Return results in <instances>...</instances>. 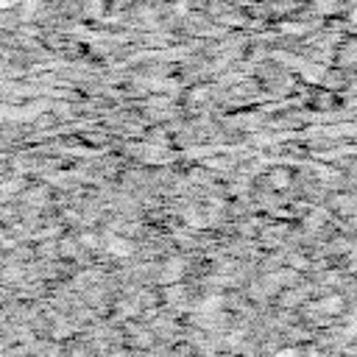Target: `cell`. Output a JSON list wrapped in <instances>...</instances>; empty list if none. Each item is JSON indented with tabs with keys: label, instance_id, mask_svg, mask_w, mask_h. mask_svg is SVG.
Returning a JSON list of instances; mask_svg holds the SVG:
<instances>
[{
	"label": "cell",
	"instance_id": "cell-2",
	"mask_svg": "<svg viewBox=\"0 0 357 357\" xmlns=\"http://www.w3.org/2000/svg\"><path fill=\"white\" fill-rule=\"evenodd\" d=\"M14 3H17V0H0V6H3V8H8V6H14Z\"/></svg>",
	"mask_w": 357,
	"mask_h": 357
},
{
	"label": "cell",
	"instance_id": "cell-1",
	"mask_svg": "<svg viewBox=\"0 0 357 357\" xmlns=\"http://www.w3.org/2000/svg\"><path fill=\"white\" fill-rule=\"evenodd\" d=\"M109 251L117 254V257H128L134 248H131V243L123 240V237H109Z\"/></svg>",
	"mask_w": 357,
	"mask_h": 357
}]
</instances>
